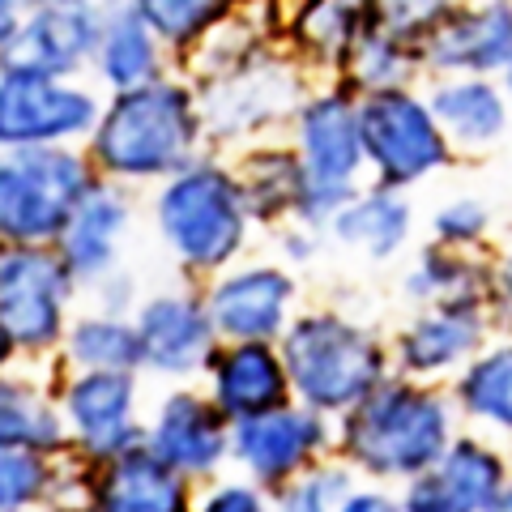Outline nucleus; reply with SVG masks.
<instances>
[{
    "instance_id": "41",
    "label": "nucleus",
    "mask_w": 512,
    "mask_h": 512,
    "mask_svg": "<svg viewBox=\"0 0 512 512\" xmlns=\"http://www.w3.org/2000/svg\"><path fill=\"white\" fill-rule=\"evenodd\" d=\"M495 291H500V295L512 303V256L500 265V274H495Z\"/></svg>"
},
{
    "instance_id": "36",
    "label": "nucleus",
    "mask_w": 512,
    "mask_h": 512,
    "mask_svg": "<svg viewBox=\"0 0 512 512\" xmlns=\"http://www.w3.org/2000/svg\"><path fill=\"white\" fill-rule=\"evenodd\" d=\"M461 0H367V9H372V18L380 26L397 30V35H406L419 43L431 26H436L444 13H453Z\"/></svg>"
},
{
    "instance_id": "28",
    "label": "nucleus",
    "mask_w": 512,
    "mask_h": 512,
    "mask_svg": "<svg viewBox=\"0 0 512 512\" xmlns=\"http://www.w3.org/2000/svg\"><path fill=\"white\" fill-rule=\"evenodd\" d=\"M239 192H244V205L252 222H282L299 214V197H303V158L299 150H252L244 163L235 167Z\"/></svg>"
},
{
    "instance_id": "7",
    "label": "nucleus",
    "mask_w": 512,
    "mask_h": 512,
    "mask_svg": "<svg viewBox=\"0 0 512 512\" xmlns=\"http://www.w3.org/2000/svg\"><path fill=\"white\" fill-rule=\"evenodd\" d=\"M359 133L367 171L380 188H410L453 163V141L444 137L436 111L410 86L359 94Z\"/></svg>"
},
{
    "instance_id": "27",
    "label": "nucleus",
    "mask_w": 512,
    "mask_h": 512,
    "mask_svg": "<svg viewBox=\"0 0 512 512\" xmlns=\"http://www.w3.org/2000/svg\"><path fill=\"white\" fill-rule=\"evenodd\" d=\"M367 22H372L367 0H299L286 22V39H291L295 56L338 69L346 47Z\"/></svg>"
},
{
    "instance_id": "8",
    "label": "nucleus",
    "mask_w": 512,
    "mask_h": 512,
    "mask_svg": "<svg viewBox=\"0 0 512 512\" xmlns=\"http://www.w3.org/2000/svg\"><path fill=\"white\" fill-rule=\"evenodd\" d=\"M103 99L73 77H52L22 64H0V141L9 146H73L90 141L103 120Z\"/></svg>"
},
{
    "instance_id": "43",
    "label": "nucleus",
    "mask_w": 512,
    "mask_h": 512,
    "mask_svg": "<svg viewBox=\"0 0 512 512\" xmlns=\"http://www.w3.org/2000/svg\"><path fill=\"white\" fill-rule=\"evenodd\" d=\"M504 86H508V94H512V64H508V73H504Z\"/></svg>"
},
{
    "instance_id": "23",
    "label": "nucleus",
    "mask_w": 512,
    "mask_h": 512,
    "mask_svg": "<svg viewBox=\"0 0 512 512\" xmlns=\"http://www.w3.org/2000/svg\"><path fill=\"white\" fill-rule=\"evenodd\" d=\"M124 227H128V197L111 180H99L56 239V248L69 261L77 282H99L111 274Z\"/></svg>"
},
{
    "instance_id": "33",
    "label": "nucleus",
    "mask_w": 512,
    "mask_h": 512,
    "mask_svg": "<svg viewBox=\"0 0 512 512\" xmlns=\"http://www.w3.org/2000/svg\"><path fill=\"white\" fill-rule=\"evenodd\" d=\"M457 402L474 419H487L495 427L512 431V346L491 350L483 359H470V367L457 380Z\"/></svg>"
},
{
    "instance_id": "16",
    "label": "nucleus",
    "mask_w": 512,
    "mask_h": 512,
    "mask_svg": "<svg viewBox=\"0 0 512 512\" xmlns=\"http://www.w3.org/2000/svg\"><path fill=\"white\" fill-rule=\"evenodd\" d=\"M295 299L291 274L274 265L235 269L210 291L214 329L231 342H274L286 333V308Z\"/></svg>"
},
{
    "instance_id": "39",
    "label": "nucleus",
    "mask_w": 512,
    "mask_h": 512,
    "mask_svg": "<svg viewBox=\"0 0 512 512\" xmlns=\"http://www.w3.org/2000/svg\"><path fill=\"white\" fill-rule=\"evenodd\" d=\"M338 512H406V508H402V500H393V495H384V491H350L338 504Z\"/></svg>"
},
{
    "instance_id": "5",
    "label": "nucleus",
    "mask_w": 512,
    "mask_h": 512,
    "mask_svg": "<svg viewBox=\"0 0 512 512\" xmlns=\"http://www.w3.org/2000/svg\"><path fill=\"white\" fill-rule=\"evenodd\" d=\"M295 150L303 158V227H329L350 201H355L359 171H367L363 133H359V94L350 86L316 90L295 111Z\"/></svg>"
},
{
    "instance_id": "17",
    "label": "nucleus",
    "mask_w": 512,
    "mask_h": 512,
    "mask_svg": "<svg viewBox=\"0 0 512 512\" xmlns=\"http://www.w3.org/2000/svg\"><path fill=\"white\" fill-rule=\"evenodd\" d=\"M231 414L197 393H171L154 414L150 448L180 474H210L231 453Z\"/></svg>"
},
{
    "instance_id": "15",
    "label": "nucleus",
    "mask_w": 512,
    "mask_h": 512,
    "mask_svg": "<svg viewBox=\"0 0 512 512\" xmlns=\"http://www.w3.org/2000/svg\"><path fill=\"white\" fill-rule=\"evenodd\" d=\"M325 448V419L312 406H282L231 427V453L256 483H286Z\"/></svg>"
},
{
    "instance_id": "19",
    "label": "nucleus",
    "mask_w": 512,
    "mask_h": 512,
    "mask_svg": "<svg viewBox=\"0 0 512 512\" xmlns=\"http://www.w3.org/2000/svg\"><path fill=\"white\" fill-rule=\"evenodd\" d=\"M291 389L282 350L269 342H235L214 359V402L231 414V423L291 406Z\"/></svg>"
},
{
    "instance_id": "14",
    "label": "nucleus",
    "mask_w": 512,
    "mask_h": 512,
    "mask_svg": "<svg viewBox=\"0 0 512 512\" xmlns=\"http://www.w3.org/2000/svg\"><path fill=\"white\" fill-rule=\"evenodd\" d=\"M504 461L478 440H453L431 470L414 474L402 495L406 512H495L504 495Z\"/></svg>"
},
{
    "instance_id": "37",
    "label": "nucleus",
    "mask_w": 512,
    "mask_h": 512,
    "mask_svg": "<svg viewBox=\"0 0 512 512\" xmlns=\"http://www.w3.org/2000/svg\"><path fill=\"white\" fill-rule=\"evenodd\" d=\"M487 205L474 201V197H457L448 201L444 210H436V218H431V231H436V244L444 248H470L474 239L487 235Z\"/></svg>"
},
{
    "instance_id": "22",
    "label": "nucleus",
    "mask_w": 512,
    "mask_h": 512,
    "mask_svg": "<svg viewBox=\"0 0 512 512\" xmlns=\"http://www.w3.org/2000/svg\"><path fill=\"white\" fill-rule=\"evenodd\" d=\"M483 299H461V303H436L423 312L414 325L397 338V363L410 376L444 372L461 359H470L483 346Z\"/></svg>"
},
{
    "instance_id": "25",
    "label": "nucleus",
    "mask_w": 512,
    "mask_h": 512,
    "mask_svg": "<svg viewBox=\"0 0 512 512\" xmlns=\"http://www.w3.org/2000/svg\"><path fill=\"white\" fill-rule=\"evenodd\" d=\"M419 73H423L419 43L406 39V35H397V30H389V26H380L376 18L359 30L355 43L346 47V56L338 64L342 86H350L355 94L410 86Z\"/></svg>"
},
{
    "instance_id": "29",
    "label": "nucleus",
    "mask_w": 512,
    "mask_h": 512,
    "mask_svg": "<svg viewBox=\"0 0 512 512\" xmlns=\"http://www.w3.org/2000/svg\"><path fill=\"white\" fill-rule=\"evenodd\" d=\"M64 350H69V359L82 372H137V367H146L141 329L120 316L77 320L69 329V338H64Z\"/></svg>"
},
{
    "instance_id": "4",
    "label": "nucleus",
    "mask_w": 512,
    "mask_h": 512,
    "mask_svg": "<svg viewBox=\"0 0 512 512\" xmlns=\"http://www.w3.org/2000/svg\"><path fill=\"white\" fill-rule=\"evenodd\" d=\"M103 175L73 146H9L0 163V235L5 244H56L73 210Z\"/></svg>"
},
{
    "instance_id": "20",
    "label": "nucleus",
    "mask_w": 512,
    "mask_h": 512,
    "mask_svg": "<svg viewBox=\"0 0 512 512\" xmlns=\"http://www.w3.org/2000/svg\"><path fill=\"white\" fill-rule=\"evenodd\" d=\"M508 99L504 77H436L427 90V103L453 150L495 146L508 133Z\"/></svg>"
},
{
    "instance_id": "11",
    "label": "nucleus",
    "mask_w": 512,
    "mask_h": 512,
    "mask_svg": "<svg viewBox=\"0 0 512 512\" xmlns=\"http://www.w3.org/2000/svg\"><path fill=\"white\" fill-rule=\"evenodd\" d=\"M431 77H504L512 64V0H461L419 39Z\"/></svg>"
},
{
    "instance_id": "18",
    "label": "nucleus",
    "mask_w": 512,
    "mask_h": 512,
    "mask_svg": "<svg viewBox=\"0 0 512 512\" xmlns=\"http://www.w3.org/2000/svg\"><path fill=\"white\" fill-rule=\"evenodd\" d=\"M137 329L146 342V367L163 376H188L214 355V316L210 303L188 295H154L141 303Z\"/></svg>"
},
{
    "instance_id": "30",
    "label": "nucleus",
    "mask_w": 512,
    "mask_h": 512,
    "mask_svg": "<svg viewBox=\"0 0 512 512\" xmlns=\"http://www.w3.org/2000/svg\"><path fill=\"white\" fill-rule=\"evenodd\" d=\"M69 431L64 419L52 410L47 397H39L26 384H5V397H0V444L5 448H35V453H60Z\"/></svg>"
},
{
    "instance_id": "21",
    "label": "nucleus",
    "mask_w": 512,
    "mask_h": 512,
    "mask_svg": "<svg viewBox=\"0 0 512 512\" xmlns=\"http://www.w3.org/2000/svg\"><path fill=\"white\" fill-rule=\"evenodd\" d=\"M171 47L158 39V30L141 18L133 0H103V35L94 52V73L111 90H133L167 73Z\"/></svg>"
},
{
    "instance_id": "1",
    "label": "nucleus",
    "mask_w": 512,
    "mask_h": 512,
    "mask_svg": "<svg viewBox=\"0 0 512 512\" xmlns=\"http://www.w3.org/2000/svg\"><path fill=\"white\" fill-rule=\"evenodd\" d=\"M201 137L197 86L163 73L146 86L111 90L86 154L103 180H171L197 163Z\"/></svg>"
},
{
    "instance_id": "3",
    "label": "nucleus",
    "mask_w": 512,
    "mask_h": 512,
    "mask_svg": "<svg viewBox=\"0 0 512 512\" xmlns=\"http://www.w3.org/2000/svg\"><path fill=\"white\" fill-rule=\"evenodd\" d=\"M154 222L167 248L180 256V265L205 274V269H222L244 248L252 214L244 205L235 171L210 163V158H197L180 175L163 180L154 201Z\"/></svg>"
},
{
    "instance_id": "26",
    "label": "nucleus",
    "mask_w": 512,
    "mask_h": 512,
    "mask_svg": "<svg viewBox=\"0 0 512 512\" xmlns=\"http://www.w3.org/2000/svg\"><path fill=\"white\" fill-rule=\"evenodd\" d=\"M329 231L338 235L346 248H359L372 256V261H389L410 239V205L397 188L376 184L367 192H355V201L329 222Z\"/></svg>"
},
{
    "instance_id": "6",
    "label": "nucleus",
    "mask_w": 512,
    "mask_h": 512,
    "mask_svg": "<svg viewBox=\"0 0 512 512\" xmlns=\"http://www.w3.org/2000/svg\"><path fill=\"white\" fill-rule=\"evenodd\" d=\"M278 350L299 402L320 414H346L384 380L380 342L342 316H299Z\"/></svg>"
},
{
    "instance_id": "2",
    "label": "nucleus",
    "mask_w": 512,
    "mask_h": 512,
    "mask_svg": "<svg viewBox=\"0 0 512 512\" xmlns=\"http://www.w3.org/2000/svg\"><path fill=\"white\" fill-rule=\"evenodd\" d=\"M448 406L440 393L384 376L342 419V448L359 470L376 478H414L431 470L453 444Z\"/></svg>"
},
{
    "instance_id": "24",
    "label": "nucleus",
    "mask_w": 512,
    "mask_h": 512,
    "mask_svg": "<svg viewBox=\"0 0 512 512\" xmlns=\"http://www.w3.org/2000/svg\"><path fill=\"white\" fill-rule=\"evenodd\" d=\"M99 512H188V474L167 466L154 448H133L103 466Z\"/></svg>"
},
{
    "instance_id": "34",
    "label": "nucleus",
    "mask_w": 512,
    "mask_h": 512,
    "mask_svg": "<svg viewBox=\"0 0 512 512\" xmlns=\"http://www.w3.org/2000/svg\"><path fill=\"white\" fill-rule=\"evenodd\" d=\"M52 495V461L35 448H5L0 453V508L5 512H26Z\"/></svg>"
},
{
    "instance_id": "9",
    "label": "nucleus",
    "mask_w": 512,
    "mask_h": 512,
    "mask_svg": "<svg viewBox=\"0 0 512 512\" xmlns=\"http://www.w3.org/2000/svg\"><path fill=\"white\" fill-rule=\"evenodd\" d=\"M77 274L56 244H9L0 256V333L5 350H47L64 333V303Z\"/></svg>"
},
{
    "instance_id": "38",
    "label": "nucleus",
    "mask_w": 512,
    "mask_h": 512,
    "mask_svg": "<svg viewBox=\"0 0 512 512\" xmlns=\"http://www.w3.org/2000/svg\"><path fill=\"white\" fill-rule=\"evenodd\" d=\"M201 512H265V504H261V495H256L252 487L231 483V487H218L210 500L201 504Z\"/></svg>"
},
{
    "instance_id": "13",
    "label": "nucleus",
    "mask_w": 512,
    "mask_h": 512,
    "mask_svg": "<svg viewBox=\"0 0 512 512\" xmlns=\"http://www.w3.org/2000/svg\"><path fill=\"white\" fill-rule=\"evenodd\" d=\"M137 384L133 372H82L64 389V419L77 431L86 457L116 461L133 448H146L150 431L133 423Z\"/></svg>"
},
{
    "instance_id": "31",
    "label": "nucleus",
    "mask_w": 512,
    "mask_h": 512,
    "mask_svg": "<svg viewBox=\"0 0 512 512\" xmlns=\"http://www.w3.org/2000/svg\"><path fill=\"white\" fill-rule=\"evenodd\" d=\"M406 291L431 303H461V299H483V291H495V278H487V269H478L470 256H461V248L436 244L414 265Z\"/></svg>"
},
{
    "instance_id": "32",
    "label": "nucleus",
    "mask_w": 512,
    "mask_h": 512,
    "mask_svg": "<svg viewBox=\"0 0 512 512\" xmlns=\"http://www.w3.org/2000/svg\"><path fill=\"white\" fill-rule=\"evenodd\" d=\"M133 5L158 30V39L180 56H188L214 26H222L231 13L244 9L239 0H133Z\"/></svg>"
},
{
    "instance_id": "35",
    "label": "nucleus",
    "mask_w": 512,
    "mask_h": 512,
    "mask_svg": "<svg viewBox=\"0 0 512 512\" xmlns=\"http://www.w3.org/2000/svg\"><path fill=\"white\" fill-rule=\"evenodd\" d=\"M350 495L346 470H312L278 495V512H338Z\"/></svg>"
},
{
    "instance_id": "42",
    "label": "nucleus",
    "mask_w": 512,
    "mask_h": 512,
    "mask_svg": "<svg viewBox=\"0 0 512 512\" xmlns=\"http://www.w3.org/2000/svg\"><path fill=\"white\" fill-rule=\"evenodd\" d=\"M495 512H512V487L500 495V504H495Z\"/></svg>"
},
{
    "instance_id": "40",
    "label": "nucleus",
    "mask_w": 512,
    "mask_h": 512,
    "mask_svg": "<svg viewBox=\"0 0 512 512\" xmlns=\"http://www.w3.org/2000/svg\"><path fill=\"white\" fill-rule=\"evenodd\" d=\"M43 5H47V0H0V35L13 30L22 18H30V13L43 9Z\"/></svg>"
},
{
    "instance_id": "10",
    "label": "nucleus",
    "mask_w": 512,
    "mask_h": 512,
    "mask_svg": "<svg viewBox=\"0 0 512 512\" xmlns=\"http://www.w3.org/2000/svg\"><path fill=\"white\" fill-rule=\"evenodd\" d=\"M197 94H201L205 137L218 141L248 137L256 128L274 124L278 116H295L299 103L308 99L299 86L295 64L269 52H256L252 60L214 77V82H201Z\"/></svg>"
},
{
    "instance_id": "12",
    "label": "nucleus",
    "mask_w": 512,
    "mask_h": 512,
    "mask_svg": "<svg viewBox=\"0 0 512 512\" xmlns=\"http://www.w3.org/2000/svg\"><path fill=\"white\" fill-rule=\"evenodd\" d=\"M103 35V0H47L30 18L0 35L5 64L39 69L52 77H77L94 64Z\"/></svg>"
},
{
    "instance_id": "44",
    "label": "nucleus",
    "mask_w": 512,
    "mask_h": 512,
    "mask_svg": "<svg viewBox=\"0 0 512 512\" xmlns=\"http://www.w3.org/2000/svg\"><path fill=\"white\" fill-rule=\"evenodd\" d=\"M239 5H252V0H239Z\"/></svg>"
}]
</instances>
